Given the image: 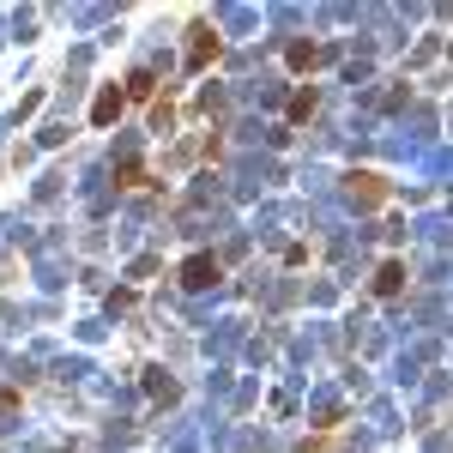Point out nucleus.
<instances>
[{
	"label": "nucleus",
	"instance_id": "obj_10",
	"mask_svg": "<svg viewBox=\"0 0 453 453\" xmlns=\"http://www.w3.org/2000/svg\"><path fill=\"white\" fill-rule=\"evenodd\" d=\"M145 393L170 405V399H175V381H164V369H145Z\"/></svg>",
	"mask_w": 453,
	"mask_h": 453
},
{
	"label": "nucleus",
	"instance_id": "obj_4",
	"mask_svg": "<svg viewBox=\"0 0 453 453\" xmlns=\"http://www.w3.org/2000/svg\"><path fill=\"white\" fill-rule=\"evenodd\" d=\"M345 194L357 200V206H381V200H387V181L375 170H350L345 175Z\"/></svg>",
	"mask_w": 453,
	"mask_h": 453
},
{
	"label": "nucleus",
	"instance_id": "obj_9",
	"mask_svg": "<svg viewBox=\"0 0 453 453\" xmlns=\"http://www.w3.org/2000/svg\"><path fill=\"white\" fill-rule=\"evenodd\" d=\"M115 181H121V188H151V175H145L140 157H121V164H115Z\"/></svg>",
	"mask_w": 453,
	"mask_h": 453
},
{
	"label": "nucleus",
	"instance_id": "obj_5",
	"mask_svg": "<svg viewBox=\"0 0 453 453\" xmlns=\"http://www.w3.org/2000/svg\"><path fill=\"white\" fill-rule=\"evenodd\" d=\"M121 109H127V85H104V91L91 97V127H109V121H121Z\"/></svg>",
	"mask_w": 453,
	"mask_h": 453
},
{
	"label": "nucleus",
	"instance_id": "obj_6",
	"mask_svg": "<svg viewBox=\"0 0 453 453\" xmlns=\"http://www.w3.org/2000/svg\"><path fill=\"white\" fill-rule=\"evenodd\" d=\"M314 109H320V91H314V85H296L284 115H290V127H303V121H314Z\"/></svg>",
	"mask_w": 453,
	"mask_h": 453
},
{
	"label": "nucleus",
	"instance_id": "obj_3",
	"mask_svg": "<svg viewBox=\"0 0 453 453\" xmlns=\"http://www.w3.org/2000/svg\"><path fill=\"white\" fill-rule=\"evenodd\" d=\"M218 279H224L218 254H188V260H181V284H188V290H211Z\"/></svg>",
	"mask_w": 453,
	"mask_h": 453
},
{
	"label": "nucleus",
	"instance_id": "obj_7",
	"mask_svg": "<svg viewBox=\"0 0 453 453\" xmlns=\"http://www.w3.org/2000/svg\"><path fill=\"white\" fill-rule=\"evenodd\" d=\"M127 97H134V104H157V73L134 67V73H127Z\"/></svg>",
	"mask_w": 453,
	"mask_h": 453
},
{
	"label": "nucleus",
	"instance_id": "obj_1",
	"mask_svg": "<svg viewBox=\"0 0 453 453\" xmlns=\"http://www.w3.org/2000/svg\"><path fill=\"white\" fill-rule=\"evenodd\" d=\"M218 55H224V36H218V31L206 25V19H200V25L188 31V73L200 79V73H206L211 61H218Z\"/></svg>",
	"mask_w": 453,
	"mask_h": 453
},
{
	"label": "nucleus",
	"instance_id": "obj_2",
	"mask_svg": "<svg viewBox=\"0 0 453 453\" xmlns=\"http://www.w3.org/2000/svg\"><path fill=\"white\" fill-rule=\"evenodd\" d=\"M326 61H333V49H326V42H309V36H296V42L284 49V67L290 73H314V67H326Z\"/></svg>",
	"mask_w": 453,
	"mask_h": 453
},
{
	"label": "nucleus",
	"instance_id": "obj_8",
	"mask_svg": "<svg viewBox=\"0 0 453 453\" xmlns=\"http://www.w3.org/2000/svg\"><path fill=\"white\" fill-rule=\"evenodd\" d=\"M399 290H405V266H399V260H381V273H375V296L393 303Z\"/></svg>",
	"mask_w": 453,
	"mask_h": 453
}]
</instances>
